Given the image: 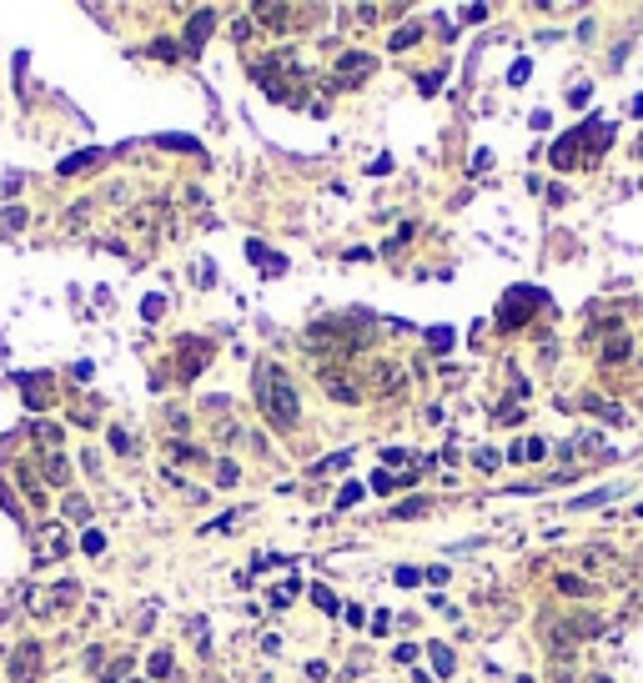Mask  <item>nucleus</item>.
<instances>
[{"label": "nucleus", "mask_w": 643, "mask_h": 683, "mask_svg": "<svg viewBox=\"0 0 643 683\" xmlns=\"http://www.w3.org/2000/svg\"><path fill=\"white\" fill-rule=\"evenodd\" d=\"M257 402H262V412H267L272 427H291V422H297V392H291V382L272 362L257 367Z\"/></svg>", "instance_id": "f257e3e1"}, {"label": "nucleus", "mask_w": 643, "mask_h": 683, "mask_svg": "<svg viewBox=\"0 0 643 683\" xmlns=\"http://www.w3.org/2000/svg\"><path fill=\"white\" fill-rule=\"evenodd\" d=\"M578 563H583V578H588V573H598V578H608V583H623V578H628L623 558H618L613 548H603V543L578 548Z\"/></svg>", "instance_id": "f03ea898"}, {"label": "nucleus", "mask_w": 643, "mask_h": 683, "mask_svg": "<svg viewBox=\"0 0 643 683\" xmlns=\"http://www.w3.org/2000/svg\"><path fill=\"white\" fill-rule=\"evenodd\" d=\"M528 302H548L543 292H533V287H513L508 297H503V307H498V322L503 327H518V322H528L533 317V307Z\"/></svg>", "instance_id": "7ed1b4c3"}, {"label": "nucleus", "mask_w": 643, "mask_h": 683, "mask_svg": "<svg viewBox=\"0 0 643 683\" xmlns=\"http://www.w3.org/2000/svg\"><path fill=\"white\" fill-rule=\"evenodd\" d=\"M35 673H40V643L30 638L11 653V683H35Z\"/></svg>", "instance_id": "20e7f679"}, {"label": "nucleus", "mask_w": 643, "mask_h": 683, "mask_svg": "<svg viewBox=\"0 0 643 683\" xmlns=\"http://www.w3.org/2000/svg\"><path fill=\"white\" fill-rule=\"evenodd\" d=\"M181 377H196V367H206V357H211V347H206V342H196V337H186L181 342Z\"/></svg>", "instance_id": "39448f33"}, {"label": "nucleus", "mask_w": 643, "mask_h": 683, "mask_svg": "<svg viewBox=\"0 0 643 683\" xmlns=\"http://www.w3.org/2000/svg\"><path fill=\"white\" fill-rule=\"evenodd\" d=\"M558 593L563 598H588V593H598L588 578H578V573H558Z\"/></svg>", "instance_id": "423d86ee"}, {"label": "nucleus", "mask_w": 643, "mask_h": 683, "mask_svg": "<svg viewBox=\"0 0 643 683\" xmlns=\"http://www.w3.org/2000/svg\"><path fill=\"white\" fill-rule=\"evenodd\" d=\"M578 146H583V131H568V136L553 146V161H558V166H573V161H578Z\"/></svg>", "instance_id": "0eeeda50"}, {"label": "nucleus", "mask_w": 643, "mask_h": 683, "mask_svg": "<svg viewBox=\"0 0 643 683\" xmlns=\"http://www.w3.org/2000/svg\"><path fill=\"white\" fill-rule=\"evenodd\" d=\"M583 407H588V412H598V417H608V422H628V417H623V407L603 402V397H583Z\"/></svg>", "instance_id": "6e6552de"}, {"label": "nucleus", "mask_w": 643, "mask_h": 683, "mask_svg": "<svg viewBox=\"0 0 643 683\" xmlns=\"http://www.w3.org/2000/svg\"><path fill=\"white\" fill-rule=\"evenodd\" d=\"M61 553H71V548H66V533L55 528V523H45V558H61Z\"/></svg>", "instance_id": "1a4fd4ad"}, {"label": "nucleus", "mask_w": 643, "mask_h": 683, "mask_svg": "<svg viewBox=\"0 0 643 683\" xmlns=\"http://www.w3.org/2000/svg\"><path fill=\"white\" fill-rule=\"evenodd\" d=\"M206 35H211V11H201V16H191V30H186V40H191V45H201Z\"/></svg>", "instance_id": "9d476101"}, {"label": "nucleus", "mask_w": 643, "mask_h": 683, "mask_svg": "<svg viewBox=\"0 0 643 683\" xmlns=\"http://www.w3.org/2000/svg\"><path fill=\"white\" fill-rule=\"evenodd\" d=\"M603 362H608V367L628 362V337H613V342H608V347H603Z\"/></svg>", "instance_id": "9b49d317"}, {"label": "nucleus", "mask_w": 643, "mask_h": 683, "mask_svg": "<svg viewBox=\"0 0 643 683\" xmlns=\"http://www.w3.org/2000/svg\"><path fill=\"white\" fill-rule=\"evenodd\" d=\"M427 653H432V663H437V673H442V678H447V673L457 668V658H452V648H442V643H432Z\"/></svg>", "instance_id": "f8f14e48"}, {"label": "nucleus", "mask_w": 643, "mask_h": 683, "mask_svg": "<svg viewBox=\"0 0 643 683\" xmlns=\"http://www.w3.org/2000/svg\"><path fill=\"white\" fill-rule=\"evenodd\" d=\"M66 518L71 523H91V502L86 497H66Z\"/></svg>", "instance_id": "ddd939ff"}, {"label": "nucleus", "mask_w": 643, "mask_h": 683, "mask_svg": "<svg viewBox=\"0 0 643 683\" xmlns=\"http://www.w3.org/2000/svg\"><path fill=\"white\" fill-rule=\"evenodd\" d=\"M45 478H50V482H66V478H71V468H66V458H61V452H50V463H45Z\"/></svg>", "instance_id": "4468645a"}, {"label": "nucleus", "mask_w": 643, "mask_h": 683, "mask_svg": "<svg viewBox=\"0 0 643 683\" xmlns=\"http://www.w3.org/2000/svg\"><path fill=\"white\" fill-rule=\"evenodd\" d=\"M427 342H432L437 352H447V347H452V332H447V327H432V332H427Z\"/></svg>", "instance_id": "2eb2a0df"}, {"label": "nucleus", "mask_w": 643, "mask_h": 683, "mask_svg": "<svg viewBox=\"0 0 643 683\" xmlns=\"http://www.w3.org/2000/svg\"><path fill=\"white\" fill-rule=\"evenodd\" d=\"M613 492H618V487H598V492H588V497H578L573 507H598V502H603V497H613Z\"/></svg>", "instance_id": "dca6fc26"}, {"label": "nucleus", "mask_w": 643, "mask_h": 683, "mask_svg": "<svg viewBox=\"0 0 643 683\" xmlns=\"http://www.w3.org/2000/svg\"><path fill=\"white\" fill-rule=\"evenodd\" d=\"M151 673H156V678H166V673H171V653H166V648H161V653H151Z\"/></svg>", "instance_id": "f3484780"}, {"label": "nucleus", "mask_w": 643, "mask_h": 683, "mask_svg": "<svg viewBox=\"0 0 643 683\" xmlns=\"http://www.w3.org/2000/svg\"><path fill=\"white\" fill-rule=\"evenodd\" d=\"M151 618H156V603H146V608L136 613V633H151Z\"/></svg>", "instance_id": "a211bd4d"}, {"label": "nucleus", "mask_w": 643, "mask_h": 683, "mask_svg": "<svg viewBox=\"0 0 643 683\" xmlns=\"http://www.w3.org/2000/svg\"><path fill=\"white\" fill-rule=\"evenodd\" d=\"M357 497H362V487H357V482H347V487H342V497H337V507H352Z\"/></svg>", "instance_id": "6ab92c4d"}, {"label": "nucleus", "mask_w": 643, "mask_h": 683, "mask_svg": "<svg viewBox=\"0 0 643 683\" xmlns=\"http://www.w3.org/2000/svg\"><path fill=\"white\" fill-rule=\"evenodd\" d=\"M418 35H423V30H418V26H407V30H397V35H392V45H397V50H402V45H413V40H418Z\"/></svg>", "instance_id": "aec40b11"}, {"label": "nucleus", "mask_w": 643, "mask_h": 683, "mask_svg": "<svg viewBox=\"0 0 643 683\" xmlns=\"http://www.w3.org/2000/svg\"><path fill=\"white\" fill-rule=\"evenodd\" d=\"M161 146H171V151H196V141H191V136H166Z\"/></svg>", "instance_id": "412c9836"}, {"label": "nucleus", "mask_w": 643, "mask_h": 683, "mask_svg": "<svg viewBox=\"0 0 643 683\" xmlns=\"http://www.w3.org/2000/svg\"><path fill=\"white\" fill-rule=\"evenodd\" d=\"M86 553H91V558L106 553V538H101V533H86Z\"/></svg>", "instance_id": "4be33fe9"}, {"label": "nucleus", "mask_w": 643, "mask_h": 683, "mask_svg": "<svg viewBox=\"0 0 643 683\" xmlns=\"http://www.w3.org/2000/svg\"><path fill=\"white\" fill-rule=\"evenodd\" d=\"M508 81H513V86H522V81H528V61H518V66L508 71Z\"/></svg>", "instance_id": "5701e85b"}, {"label": "nucleus", "mask_w": 643, "mask_h": 683, "mask_svg": "<svg viewBox=\"0 0 643 683\" xmlns=\"http://www.w3.org/2000/svg\"><path fill=\"white\" fill-rule=\"evenodd\" d=\"M588 683H608V678H588Z\"/></svg>", "instance_id": "b1692460"}, {"label": "nucleus", "mask_w": 643, "mask_h": 683, "mask_svg": "<svg viewBox=\"0 0 643 683\" xmlns=\"http://www.w3.org/2000/svg\"><path fill=\"white\" fill-rule=\"evenodd\" d=\"M518 683H533V678H518Z\"/></svg>", "instance_id": "393cba45"}, {"label": "nucleus", "mask_w": 643, "mask_h": 683, "mask_svg": "<svg viewBox=\"0 0 643 683\" xmlns=\"http://www.w3.org/2000/svg\"><path fill=\"white\" fill-rule=\"evenodd\" d=\"M638 156H643V141H638Z\"/></svg>", "instance_id": "a878e982"}]
</instances>
